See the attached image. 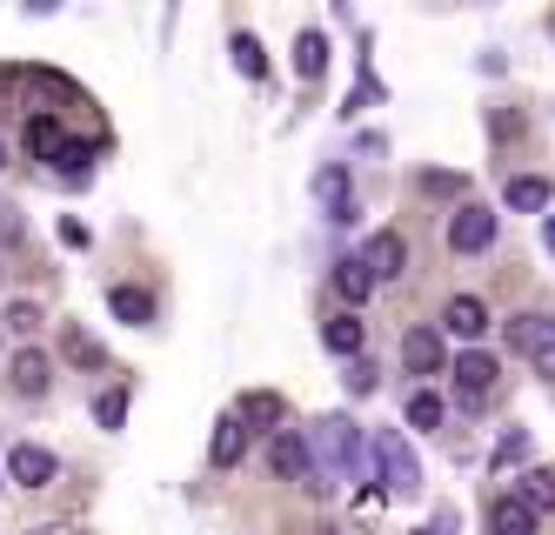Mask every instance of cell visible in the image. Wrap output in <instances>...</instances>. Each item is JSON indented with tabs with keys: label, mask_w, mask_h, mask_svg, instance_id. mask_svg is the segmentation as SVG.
<instances>
[{
	"label": "cell",
	"mask_w": 555,
	"mask_h": 535,
	"mask_svg": "<svg viewBox=\"0 0 555 535\" xmlns=\"http://www.w3.org/2000/svg\"><path fill=\"white\" fill-rule=\"evenodd\" d=\"M335 288H341L348 302H369V295H375V268H369L362 255H348V262H335Z\"/></svg>",
	"instance_id": "ffe728a7"
},
{
	"label": "cell",
	"mask_w": 555,
	"mask_h": 535,
	"mask_svg": "<svg viewBox=\"0 0 555 535\" xmlns=\"http://www.w3.org/2000/svg\"><path fill=\"white\" fill-rule=\"evenodd\" d=\"M508 342H515V355H529L542 375H555V315H522V321H508Z\"/></svg>",
	"instance_id": "277c9868"
},
{
	"label": "cell",
	"mask_w": 555,
	"mask_h": 535,
	"mask_svg": "<svg viewBox=\"0 0 555 535\" xmlns=\"http://www.w3.org/2000/svg\"><path fill=\"white\" fill-rule=\"evenodd\" d=\"M21 141H27V154H34V161H48V168H54V154L67 148V135H61V120H54V114H34Z\"/></svg>",
	"instance_id": "e0dca14e"
},
{
	"label": "cell",
	"mask_w": 555,
	"mask_h": 535,
	"mask_svg": "<svg viewBox=\"0 0 555 535\" xmlns=\"http://www.w3.org/2000/svg\"><path fill=\"white\" fill-rule=\"evenodd\" d=\"M234 416H242L248 429H274V422L288 416V402L274 395V388H248V395H242V408H234Z\"/></svg>",
	"instance_id": "2e32d148"
},
{
	"label": "cell",
	"mask_w": 555,
	"mask_h": 535,
	"mask_svg": "<svg viewBox=\"0 0 555 535\" xmlns=\"http://www.w3.org/2000/svg\"><path fill=\"white\" fill-rule=\"evenodd\" d=\"M27 14H41V21H48V14H61V0H27Z\"/></svg>",
	"instance_id": "d6a6232c"
},
{
	"label": "cell",
	"mask_w": 555,
	"mask_h": 535,
	"mask_svg": "<svg viewBox=\"0 0 555 535\" xmlns=\"http://www.w3.org/2000/svg\"><path fill=\"white\" fill-rule=\"evenodd\" d=\"M495 375H502V368H495L489 355H475V348L455 361V388H462V402H468V408H482V402L495 395Z\"/></svg>",
	"instance_id": "52a82bcc"
},
{
	"label": "cell",
	"mask_w": 555,
	"mask_h": 535,
	"mask_svg": "<svg viewBox=\"0 0 555 535\" xmlns=\"http://www.w3.org/2000/svg\"><path fill=\"white\" fill-rule=\"evenodd\" d=\"M14 234H21V215H14V208H0V241H14Z\"/></svg>",
	"instance_id": "1f68e13d"
},
{
	"label": "cell",
	"mask_w": 555,
	"mask_h": 535,
	"mask_svg": "<svg viewBox=\"0 0 555 535\" xmlns=\"http://www.w3.org/2000/svg\"><path fill=\"white\" fill-rule=\"evenodd\" d=\"M228 54H234V67H242L248 80L268 74V54H261V40H255V34H234V40H228Z\"/></svg>",
	"instance_id": "603a6c76"
},
{
	"label": "cell",
	"mask_w": 555,
	"mask_h": 535,
	"mask_svg": "<svg viewBox=\"0 0 555 535\" xmlns=\"http://www.w3.org/2000/svg\"><path fill=\"white\" fill-rule=\"evenodd\" d=\"M314 201L328 208V221H354V201H348V168H341V161H328V168L314 175Z\"/></svg>",
	"instance_id": "ba28073f"
},
{
	"label": "cell",
	"mask_w": 555,
	"mask_h": 535,
	"mask_svg": "<svg viewBox=\"0 0 555 535\" xmlns=\"http://www.w3.org/2000/svg\"><path fill=\"white\" fill-rule=\"evenodd\" d=\"M107 308H114V321H128V328L154 321V295H147V288H107Z\"/></svg>",
	"instance_id": "ac0fdd59"
},
{
	"label": "cell",
	"mask_w": 555,
	"mask_h": 535,
	"mask_svg": "<svg viewBox=\"0 0 555 535\" xmlns=\"http://www.w3.org/2000/svg\"><path fill=\"white\" fill-rule=\"evenodd\" d=\"M442 328H449L455 342H475V335H482V328H489V308L475 302V295H455V302L442 308Z\"/></svg>",
	"instance_id": "4fadbf2b"
},
{
	"label": "cell",
	"mask_w": 555,
	"mask_h": 535,
	"mask_svg": "<svg viewBox=\"0 0 555 535\" xmlns=\"http://www.w3.org/2000/svg\"><path fill=\"white\" fill-rule=\"evenodd\" d=\"M8 335L34 342V335H41V308H34V302H14V308H8Z\"/></svg>",
	"instance_id": "4316f807"
},
{
	"label": "cell",
	"mask_w": 555,
	"mask_h": 535,
	"mask_svg": "<svg viewBox=\"0 0 555 535\" xmlns=\"http://www.w3.org/2000/svg\"><path fill=\"white\" fill-rule=\"evenodd\" d=\"M308 448H314V469L322 475H335V482L362 475V429H354L348 416H322L308 429Z\"/></svg>",
	"instance_id": "6da1fadb"
},
{
	"label": "cell",
	"mask_w": 555,
	"mask_h": 535,
	"mask_svg": "<svg viewBox=\"0 0 555 535\" xmlns=\"http://www.w3.org/2000/svg\"><path fill=\"white\" fill-rule=\"evenodd\" d=\"M489 528H495V535H535V509L522 502V488H515V496H495Z\"/></svg>",
	"instance_id": "5bb4252c"
},
{
	"label": "cell",
	"mask_w": 555,
	"mask_h": 535,
	"mask_svg": "<svg viewBox=\"0 0 555 535\" xmlns=\"http://www.w3.org/2000/svg\"><path fill=\"white\" fill-rule=\"evenodd\" d=\"M348 395H375V361H362V355H348Z\"/></svg>",
	"instance_id": "f546056e"
},
{
	"label": "cell",
	"mask_w": 555,
	"mask_h": 535,
	"mask_svg": "<svg viewBox=\"0 0 555 535\" xmlns=\"http://www.w3.org/2000/svg\"><path fill=\"white\" fill-rule=\"evenodd\" d=\"M522 502H529L535 515H555V475H548V469H529V475H522Z\"/></svg>",
	"instance_id": "7402d4cb"
},
{
	"label": "cell",
	"mask_w": 555,
	"mask_h": 535,
	"mask_svg": "<svg viewBox=\"0 0 555 535\" xmlns=\"http://www.w3.org/2000/svg\"><path fill=\"white\" fill-rule=\"evenodd\" d=\"M489 241H495V215L475 208V201H462V208L449 215V249H455V255H482Z\"/></svg>",
	"instance_id": "8992f818"
},
{
	"label": "cell",
	"mask_w": 555,
	"mask_h": 535,
	"mask_svg": "<svg viewBox=\"0 0 555 535\" xmlns=\"http://www.w3.org/2000/svg\"><path fill=\"white\" fill-rule=\"evenodd\" d=\"M322 342H328V355H362V342H369V328H362V315H328L322 321Z\"/></svg>",
	"instance_id": "9a60e30c"
},
{
	"label": "cell",
	"mask_w": 555,
	"mask_h": 535,
	"mask_svg": "<svg viewBox=\"0 0 555 535\" xmlns=\"http://www.w3.org/2000/svg\"><path fill=\"white\" fill-rule=\"evenodd\" d=\"M362 262L375 268V281H395V275H402V262H409V249H402V234H395V228L369 234V249H362Z\"/></svg>",
	"instance_id": "8fae6325"
},
{
	"label": "cell",
	"mask_w": 555,
	"mask_h": 535,
	"mask_svg": "<svg viewBox=\"0 0 555 535\" xmlns=\"http://www.w3.org/2000/svg\"><path fill=\"white\" fill-rule=\"evenodd\" d=\"M409 422H415V429H442V395L415 388V395H409Z\"/></svg>",
	"instance_id": "484cf974"
},
{
	"label": "cell",
	"mask_w": 555,
	"mask_h": 535,
	"mask_svg": "<svg viewBox=\"0 0 555 535\" xmlns=\"http://www.w3.org/2000/svg\"><path fill=\"white\" fill-rule=\"evenodd\" d=\"M88 161H94V148H88V141H67V148L54 154V168H61V175H74V181H81V175H88Z\"/></svg>",
	"instance_id": "83f0119b"
},
{
	"label": "cell",
	"mask_w": 555,
	"mask_h": 535,
	"mask_svg": "<svg viewBox=\"0 0 555 535\" xmlns=\"http://www.w3.org/2000/svg\"><path fill=\"white\" fill-rule=\"evenodd\" d=\"M369 456H375V475H382L388 496H415V488H422V462H415V448L395 435V429H382L369 442Z\"/></svg>",
	"instance_id": "7a4b0ae2"
},
{
	"label": "cell",
	"mask_w": 555,
	"mask_h": 535,
	"mask_svg": "<svg viewBox=\"0 0 555 535\" xmlns=\"http://www.w3.org/2000/svg\"><path fill=\"white\" fill-rule=\"evenodd\" d=\"M508 208H515V215H542V208H548V181H542V175H515V181H508Z\"/></svg>",
	"instance_id": "44dd1931"
},
{
	"label": "cell",
	"mask_w": 555,
	"mask_h": 535,
	"mask_svg": "<svg viewBox=\"0 0 555 535\" xmlns=\"http://www.w3.org/2000/svg\"><path fill=\"white\" fill-rule=\"evenodd\" d=\"M489 462H495V475H502V469H522V462H529V435H522V429H515V435H502Z\"/></svg>",
	"instance_id": "d4e9b609"
},
{
	"label": "cell",
	"mask_w": 555,
	"mask_h": 535,
	"mask_svg": "<svg viewBox=\"0 0 555 535\" xmlns=\"http://www.w3.org/2000/svg\"><path fill=\"white\" fill-rule=\"evenodd\" d=\"M268 462H274V475H282V482H308V488H328V482H322V469H314V448H308L301 435H288V429L268 442Z\"/></svg>",
	"instance_id": "3957f363"
},
{
	"label": "cell",
	"mask_w": 555,
	"mask_h": 535,
	"mask_svg": "<svg viewBox=\"0 0 555 535\" xmlns=\"http://www.w3.org/2000/svg\"><path fill=\"white\" fill-rule=\"evenodd\" d=\"M94 422H101V429H121V422H128V395H121V388H107V395L94 402Z\"/></svg>",
	"instance_id": "f1b7e54d"
},
{
	"label": "cell",
	"mask_w": 555,
	"mask_h": 535,
	"mask_svg": "<svg viewBox=\"0 0 555 535\" xmlns=\"http://www.w3.org/2000/svg\"><path fill=\"white\" fill-rule=\"evenodd\" d=\"M8 382H14L21 395H48V382H54V361H48L41 348H21V355L8 361Z\"/></svg>",
	"instance_id": "30bf717a"
},
{
	"label": "cell",
	"mask_w": 555,
	"mask_h": 535,
	"mask_svg": "<svg viewBox=\"0 0 555 535\" xmlns=\"http://www.w3.org/2000/svg\"><path fill=\"white\" fill-rule=\"evenodd\" d=\"M542 249H548V255H555V215H548V221H542Z\"/></svg>",
	"instance_id": "836d02e7"
},
{
	"label": "cell",
	"mask_w": 555,
	"mask_h": 535,
	"mask_svg": "<svg viewBox=\"0 0 555 535\" xmlns=\"http://www.w3.org/2000/svg\"><path fill=\"white\" fill-rule=\"evenodd\" d=\"M61 355H67V361H81V368H107V355H101V342H88V335H81V328H67V335H61Z\"/></svg>",
	"instance_id": "cb8c5ba5"
},
{
	"label": "cell",
	"mask_w": 555,
	"mask_h": 535,
	"mask_svg": "<svg viewBox=\"0 0 555 535\" xmlns=\"http://www.w3.org/2000/svg\"><path fill=\"white\" fill-rule=\"evenodd\" d=\"M415 535H449V515H442V522H435V528H415Z\"/></svg>",
	"instance_id": "e575fe53"
},
{
	"label": "cell",
	"mask_w": 555,
	"mask_h": 535,
	"mask_svg": "<svg viewBox=\"0 0 555 535\" xmlns=\"http://www.w3.org/2000/svg\"><path fill=\"white\" fill-rule=\"evenodd\" d=\"M8 482H21V488H54L61 482V462L48 456L41 442H14L8 448Z\"/></svg>",
	"instance_id": "5b68a950"
},
{
	"label": "cell",
	"mask_w": 555,
	"mask_h": 535,
	"mask_svg": "<svg viewBox=\"0 0 555 535\" xmlns=\"http://www.w3.org/2000/svg\"><path fill=\"white\" fill-rule=\"evenodd\" d=\"M242 448H248V422L242 416H221L215 422V442H208V462L215 469H234V462H242Z\"/></svg>",
	"instance_id": "7c38bea8"
},
{
	"label": "cell",
	"mask_w": 555,
	"mask_h": 535,
	"mask_svg": "<svg viewBox=\"0 0 555 535\" xmlns=\"http://www.w3.org/2000/svg\"><path fill=\"white\" fill-rule=\"evenodd\" d=\"M422 188H428V194H455L462 181H455V175H422Z\"/></svg>",
	"instance_id": "4dcf8cb0"
},
{
	"label": "cell",
	"mask_w": 555,
	"mask_h": 535,
	"mask_svg": "<svg viewBox=\"0 0 555 535\" xmlns=\"http://www.w3.org/2000/svg\"><path fill=\"white\" fill-rule=\"evenodd\" d=\"M402 361L415 368V375H442V335H435V328H409V335H402Z\"/></svg>",
	"instance_id": "9c48e42d"
},
{
	"label": "cell",
	"mask_w": 555,
	"mask_h": 535,
	"mask_svg": "<svg viewBox=\"0 0 555 535\" xmlns=\"http://www.w3.org/2000/svg\"><path fill=\"white\" fill-rule=\"evenodd\" d=\"M295 74L301 80H322L328 74V34H314V27L295 34Z\"/></svg>",
	"instance_id": "d6986e66"
},
{
	"label": "cell",
	"mask_w": 555,
	"mask_h": 535,
	"mask_svg": "<svg viewBox=\"0 0 555 535\" xmlns=\"http://www.w3.org/2000/svg\"><path fill=\"white\" fill-rule=\"evenodd\" d=\"M0 168H8V148H0Z\"/></svg>",
	"instance_id": "d590c367"
}]
</instances>
